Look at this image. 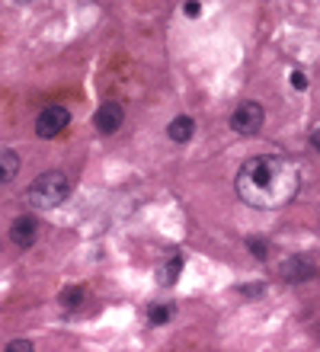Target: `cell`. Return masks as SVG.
<instances>
[{"mask_svg":"<svg viewBox=\"0 0 320 352\" xmlns=\"http://www.w3.org/2000/svg\"><path fill=\"white\" fill-rule=\"evenodd\" d=\"M234 186L247 205L275 212V208H285L301 189V164L285 154H256L244 160Z\"/></svg>","mask_w":320,"mask_h":352,"instance_id":"1","label":"cell"},{"mask_svg":"<svg viewBox=\"0 0 320 352\" xmlns=\"http://www.w3.org/2000/svg\"><path fill=\"white\" fill-rule=\"evenodd\" d=\"M71 195V179L61 170H48V173H39L26 189V202L36 208V212H52Z\"/></svg>","mask_w":320,"mask_h":352,"instance_id":"2","label":"cell"},{"mask_svg":"<svg viewBox=\"0 0 320 352\" xmlns=\"http://www.w3.org/2000/svg\"><path fill=\"white\" fill-rule=\"evenodd\" d=\"M263 122H266V109L256 100H244L237 109L231 112V131L240 135V138L259 135V131H263Z\"/></svg>","mask_w":320,"mask_h":352,"instance_id":"3","label":"cell"},{"mask_svg":"<svg viewBox=\"0 0 320 352\" xmlns=\"http://www.w3.org/2000/svg\"><path fill=\"white\" fill-rule=\"evenodd\" d=\"M67 125H71V109L67 106H45L36 119V135L39 138H58Z\"/></svg>","mask_w":320,"mask_h":352,"instance_id":"4","label":"cell"},{"mask_svg":"<svg viewBox=\"0 0 320 352\" xmlns=\"http://www.w3.org/2000/svg\"><path fill=\"white\" fill-rule=\"evenodd\" d=\"M122 122H125V109H122V102H103L100 109H96V116H93V129H96V135H116V131L122 129Z\"/></svg>","mask_w":320,"mask_h":352,"instance_id":"5","label":"cell"},{"mask_svg":"<svg viewBox=\"0 0 320 352\" xmlns=\"http://www.w3.org/2000/svg\"><path fill=\"white\" fill-rule=\"evenodd\" d=\"M279 276L285 278V282H292V285H298V282H311L314 276H317V266H314L311 256H288V260L279 266Z\"/></svg>","mask_w":320,"mask_h":352,"instance_id":"6","label":"cell"},{"mask_svg":"<svg viewBox=\"0 0 320 352\" xmlns=\"http://www.w3.org/2000/svg\"><path fill=\"white\" fill-rule=\"evenodd\" d=\"M36 237H39L36 214H19V218H13V224H10V243H13V247L29 250V247L36 243Z\"/></svg>","mask_w":320,"mask_h":352,"instance_id":"7","label":"cell"},{"mask_svg":"<svg viewBox=\"0 0 320 352\" xmlns=\"http://www.w3.org/2000/svg\"><path fill=\"white\" fill-rule=\"evenodd\" d=\"M192 135H195V122H192L189 116H176V119L167 125V138L176 141V144H186V141H192Z\"/></svg>","mask_w":320,"mask_h":352,"instance_id":"8","label":"cell"},{"mask_svg":"<svg viewBox=\"0 0 320 352\" xmlns=\"http://www.w3.org/2000/svg\"><path fill=\"white\" fill-rule=\"evenodd\" d=\"M19 167H23V160H19L17 151L0 148V186H7L10 179H17Z\"/></svg>","mask_w":320,"mask_h":352,"instance_id":"9","label":"cell"},{"mask_svg":"<svg viewBox=\"0 0 320 352\" xmlns=\"http://www.w3.org/2000/svg\"><path fill=\"white\" fill-rule=\"evenodd\" d=\"M180 272H183V256H173V260H167L164 266L157 269V282L160 285H173L180 278Z\"/></svg>","mask_w":320,"mask_h":352,"instance_id":"10","label":"cell"},{"mask_svg":"<svg viewBox=\"0 0 320 352\" xmlns=\"http://www.w3.org/2000/svg\"><path fill=\"white\" fill-rule=\"evenodd\" d=\"M83 298H87V292H83L81 285H71V288H64L61 295H58V305H61L64 311H77V307L83 305Z\"/></svg>","mask_w":320,"mask_h":352,"instance_id":"11","label":"cell"},{"mask_svg":"<svg viewBox=\"0 0 320 352\" xmlns=\"http://www.w3.org/2000/svg\"><path fill=\"white\" fill-rule=\"evenodd\" d=\"M173 314H176L173 305H154L151 311H147V324H151V327H164L167 320H173Z\"/></svg>","mask_w":320,"mask_h":352,"instance_id":"12","label":"cell"},{"mask_svg":"<svg viewBox=\"0 0 320 352\" xmlns=\"http://www.w3.org/2000/svg\"><path fill=\"white\" fill-rule=\"evenodd\" d=\"M247 250L253 253V256H256L259 263L269 260V243H266L263 237H247Z\"/></svg>","mask_w":320,"mask_h":352,"instance_id":"13","label":"cell"},{"mask_svg":"<svg viewBox=\"0 0 320 352\" xmlns=\"http://www.w3.org/2000/svg\"><path fill=\"white\" fill-rule=\"evenodd\" d=\"M3 352H36V346L29 343V340H13V343H7Z\"/></svg>","mask_w":320,"mask_h":352,"instance_id":"14","label":"cell"},{"mask_svg":"<svg viewBox=\"0 0 320 352\" xmlns=\"http://www.w3.org/2000/svg\"><path fill=\"white\" fill-rule=\"evenodd\" d=\"M237 292H240V295H247V298H259L266 288L263 285H237Z\"/></svg>","mask_w":320,"mask_h":352,"instance_id":"15","label":"cell"},{"mask_svg":"<svg viewBox=\"0 0 320 352\" xmlns=\"http://www.w3.org/2000/svg\"><path fill=\"white\" fill-rule=\"evenodd\" d=\"M292 87L295 90H304V87H308V77H304L301 71H292Z\"/></svg>","mask_w":320,"mask_h":352,"instance_id":"16","label":"cell"},{"mask_svg":"<svg viewBox=\"0 0 320 352\" xmlns=\"http://www.w3.org/2000/svg\"><path fill=\"white\" fill-rule=\"evenodd\" d=\"M183 13H186V16H189V19H195V16H199V13H202V3H186V7H183Z\"/></svg>","mask_w":320,"mask_h":352,"instance_id":"17","label":"cell"},{"mask_svg":"<svg viewBox=\"0 0 320 352\" xmlns=\"http://www.w3.org/2000/svg\"><path fill=\"white\" fill-rule=\"evenodd\" d=\"M308 138H311V148L317 151L320 148V138H317V129H311V135H308Z\"/></svg>","mask_w":320,"mask_h":352,"instance_id":"18","label":"cell"}]
</instances>
